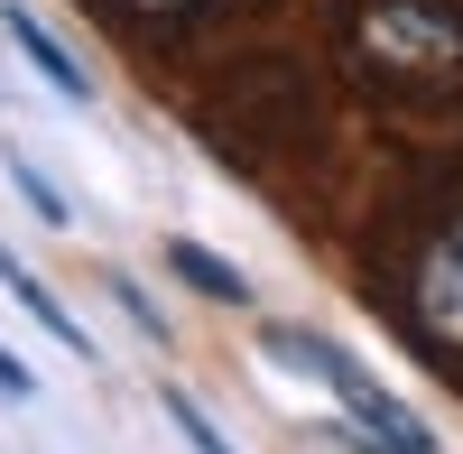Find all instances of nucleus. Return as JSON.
<instances>
[{
	"mask_svg": "<svg viewBox=\"0 0 463 454\" xmlns=\"http://www.w3.org/2000/svg\"><path fill=\"white\" fill-rule=\"evenodd\" d=\"M0 288H10V297H19V307H28L37 325H47V334H56V344H74V353H93V344H84V325H65V307H56V297H47V288H37V279L19 270V260H10V251H0Z\"/></svg>",
	"mask_w": 463,
	"mask_h": 454,
	"instance_id": "obj_6",
	"label": "nucleus"
},
{
	"mask_svg": "<svg viewBox=\"0 0 463 454\" xmlns=\"http://www.w3.org/2000/svg\"><path fill=\"white\" fill-rule=\"evenodd\" d=\"M260 353L279 362V371H297V381H325V390H334L343 436H353L362 454H436L427 418H408V408L380 390V381H371V371L343 353V344H325V334H297V325H260Z\"/></svg>",
	"mask_w": 463,
	"mask_h": 454,
	"instance_id": "obj_2",
	"label": "nucleus"
},
{
	"mask_svg": "<svg viewBox=\"0 0 463 454\" xmlns=\"http://www.w3.org/2000/svg\"><path fill=\"white\" fill-rule=\"evenodd\" d=\"M10 176H19V195H28L37 213H47V222H65V195H56V185H47V176H37L28 158H10Z\"/></svg>",
	"mask_w": 463,
	"mask_h": 454,
	"instance_id": "obj_8",
	"label": "nucleus"
},
{
	"mask_svg": "<svg viewBox=\"0 0 463 454\" xmlns=\"http://www.w3.org/2000/svg\"><path fill=\"white\" fill-rule=\"evenodd\" d=\"M10 47H19V56H28L37 74H47V84H56L65 102H84V93H93V84H84V65H74V56H65V47H56V37H47V28H37V19H28V10H10Z\"/></svg>",
	"mask_w": 463,
	"mask_h": 454,
	"instance_id": "obj_4",
	"label": "nucleus"
},
{
	"mask_svg": "<svg viewBox=\"0 0 463 454\" xmlns=\"http://www.w3.org/2000/svg\"><path fill=\"white\" fill-rule=\"evenodd\" d=\"M37 381H28V362H10V353H0V399H28Z\"/></svg>",
	"mask_w": 463,
	"mask_h": 454,
	"instance_id": "obj_9",
	"label": "nucleus"
},
{
	"mask_svg": "<svg viewBox=\"0 0 463 454\" xmlns=\"http://www.w3.org/2000/svg\"><path fill=\"white\" fill-rule=\"evenodd\" d=\"M408 297H417V325H427L436 344H454V353H463V204L436 222L427 241H417Z\"/></svg>",
	"mask_w": 463,
	"mask_h": 454,
	"instance_id": "obj_3",
	"label": "nucleus"
},
{
	"mask_svg": "<svg viewBox=\"0 0 463 454\" xmlns=\"http://www.w3.org/2000/svg\"><path fill=\"white\" fill-rule=\"evenodd\" d=\"M167 270H176L185 288H204L213 307H250V279H241V270H222L204 241H167Z\"/></svg>",
	"mask_w": 463,
	"mask_h": 454,
	"instance_id": "obj_5",
	"label": "nucleus"
},
{
	"mask_svg": "<svg viewBox=\"0 0 463 454\" xmlns=\"http://www.w3.org/2000/svg\"><path fill=\"white\" fill-rule=\"evenodd\" d=\"M167 418L185 427V445H195V454H232V445H222V436L204 427V408H195V399H167Z\"/></svg>",
	"mask_w": 463,
	"mask_h": 454,
	"instance_id": "obj_7",
	"label": "nucleus"
},
{
	"mask_svg": "<svg viewBox=\"0 0 463 454\" xmlns=\"http://www.w3.org/2000/svg\"><path fill=\"white\" fill-rule=\"evenodd\" d=\"M343 56L371 93L445 102L463 93V0H353Z\"/></svg>",
	"mask_w": 463,
	"mask_h": 454,
	"instance_id": "obj_1",
	"label": "nucleus"
},
{
	"mask_svg": "<svg viewBox=\"0 0 463 454\" xmlns=\"http://www.w3.org/2000/svg\"><path fill=\"white\" fill-rule=\"evenodd\" d=\"M130 10H148V19H176V10H195V0H130Z\"/></svg>",
	"mask_w": 463,
	"mask_h": 454,
	"instance_id": "obj_10",
	"label": "nucleus"
}]
</instances>
